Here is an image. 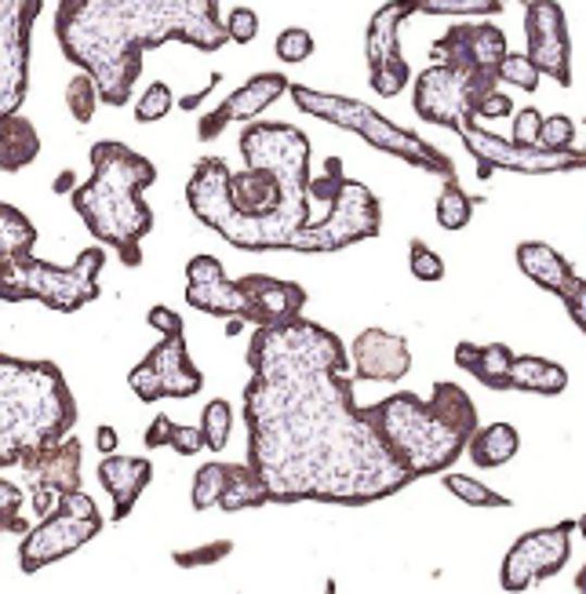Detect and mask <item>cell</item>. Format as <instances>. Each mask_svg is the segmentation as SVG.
<instances>
[{"label":"cell","instance_id":"cell-48","mask_svg":"<svg viewBox=\"0 0 586 594\" xmlns=\"http://www.w3.org/2000/svg\"><path fill=\"white\" fill-rule=\"evenodd\" d=\"M146 325L157 329V332H161V336H179V332H183V318L175 314L172 307L157 304V307L146 310Z\"/></svg>","mask_w":586,"mask_h":594},{"label":"cell","instance_id":"cell-46","mask_svg":"<svg viewBox=\"0 0 586 594\" xmlns=\"http://www.w3.org/2000/svg\"><path fill=\"white\" fill-rule=\"evenodd\" d=\"M539 128H543V113L536 107H525V110H514V135L510 143L514 146H525V150H539Z\"/></svg>","mask_w":586,"mask_h":594},{"label":"cell","instance_id":"cell-9","mask_svg":"<svg viewBox=\"0 0 586 594\" xmlns=\"http://www.w3.org/2000/svg\"><path fill=\"white\" fill-rule=\"evenodd\" d=\"M412 107L419 121L437 128H459L470 121H496L514 117V102L499 91V77H470L445 66H426L415 77Z\"/></svg>","mask_w":586,"mask_h":594},{"label":"cell","instance_id":"cell-41","mask_svg":"<svg viewBox=\"0 0 586 594\" xmlns=\"http://www.w3.org/2000/svg\"><path fill=\"white\" fill-rule=\"evenodd\" d=\"M496 77H499V85L521 88V91H528V96L539 88V73H536V66H532V62H528L525 55H514V51H510V55L499 62Z\"/></svg>","mask_w":586,"mask_h":594},{"label":"cell","instance_id":"cell-53","mask_svg":"<svg viewBox=\"0 0 586 594\" xmlns=\"http://www.w3.org/2000/svg\"><path fill=\"white\" fill-rule=\"evenodd\" d=\"M77 172H73V169H66V172H59L55 175V183H51V190H55V194H73V190H77Z\"/></svg>","mask_w":586,"mask_h":594},{"label":"cell","instance_id":"cell-37","mask_svg":"<svg viewBox=\"0 0 586 594\" xmlns=\"http://www.w3.org/2000/svg\"><path fill=\"white\" fill-rule=\"evenodd\" d=\"M412 8L426 15H499L502 0H412Z\"/></svg>","mask_w":586,"mask_h":594},{"label":"cell","instance_id":"cell-47","mask_svg":"<svg viewBox=\"0 0 586 594\" xmlns=\"http://www.w3.org/2000/svg\"><path fill=\"white\" fill-rule=\"evenodd\" d=\"M226 270L215 256H194L186 263V285H212V281H223Z\"/></svg>","mask_w":586,"mask_h":594},{"label":"cell","instance_id":"cell-45","mask_svg":"<svg viewBox=\"0 0 586 594\" xmlns=\"http://www.w3.org/2000/svg\"><path fill=\"white\" fill-rule=\"evenodd\" d=\"M223 29H226V40L251 45V40L259 37V12H255V8H229Z\"/></svg>","mask_w":586,"mask_h":594},{"label":"cell","instance_id":"cell-20","mask_svg":"<svg viewBox=\"0 0 586 594\" xmlns=\"http://www.w3.org/2000/svg\"><path fill=\"white\" fill-rule=\"evenodd\" d=\"M280 96H288L285 73H255V77L245 81V85L234 91V96H226L223 102H219L212 113H204L201 124H197V139L212 143L229 128V124L263 117V110L274 107Z\"/></svg>","mask_w":586,"mask_h":594},{"label":"cell","instance_id":"cell-14","mask_svg":"<svg viewBox=\"0 0 586 594\" xmlns=\"http://www.w3.org/2000/svg\"><path fill=\"white\" fill-rule=\"evenodd\" d=\"M128 387L139 401H161V398H194L204 387V372L190 361L183 332L164 336L146 358L128 372Z\"/></svg>","mask_w":586,"mask_h":594},{"label":"cell","instance_id":"cell-44","mask_svg":"<svg viewBox=\"0 0 586 594\" xmlns=\"http://www.w3.org/2000/svg\"><path fill=\"white\" fill-rule=\"evenodd\" d=\"M226 555H234V544H229V540H215V544L175 550L172 561H175V566H183V569H197V566H215V561H223Z\"/></svg>","mask_w":586,"mask_h":594},{"label":"cell","instance_id":"cell-38","mask_svg":"<svg viewBox=\"0 0 586 594\" xmlns=\"http://www.w3.org/2000/svg\"><path fill=\"white\" fill-rule=\"evenodd\" d=\"M575 143V121L569 113H553V117H543V128H539V150L543 153H564L572 150Z\"/></svg>","mask_w":586,"mask_h":594},{"label":"cell","instance_id":"cell-31","mask_svg":"<svg viewBox=\"0 0 586 594\" xmlns=\"http://www.w3.org/2000/svg\"><path fill=\"white\" fill-rule=\"evenodd\" d=\"M34 245H37V226L29 223V215L18 212L15 205L0 201V259L29 256Z\"/></svg>","mask_w":586,"mask_h":594},{"label":"cell","instance_id":"cell-34","mask_svg":"<svg viewBox=\"0 0 586 594\" xmlns=\"http://www.w3.org/2000/svg\"><path fill=\"white\" fill-rule=\"evenodd\" d=\"M441 485L452 493L456 499H463L470 507H510V499L496 493V488H488L485 482H477V478H466V474H445Z\"/></svg>","mask_w":586,"mask_h":594},{"label":"cell","instance_id":"cell-15","mask_svg":"<svg viewBox=\"0 0 586 594\" xmlns=\"http://www.w3.org/2000/svg\"><path fill=\"white\" fill-rule=\"evenodd\" d=\"M579 522H561L550 529L525 533L514 547L507 550L499 569L502 591H532L536 583L558 577L572 558V533Z\"/></svg>","mask_w":586,"mask_h":594},{"label":"cell","instance_id":"cell-3","mask_svg":"<svg viewBox=\"0 0 586 594\" xmlns=\"http://www.w3.org/2000/svg\"><path fill=\"white\" fill-rule=\"evenodd\" d=\"M219 0H59L55 40L88 73L99 102L124 107L153 48L190 45L204 55L226 48Z\"/></svg>","mask_w":586,"mask_h":594},{"label":"cell","instance_id":"cell-30","mask_svg":"<svg viewBox=\"0 0 586 594\" xmlns=\"http://www.w3.org/2000/svg\"><path fill=\"white\" fill-rule=\"evenodd\" d=\"M270 504V493L266 485L259 482V474L251 471L248 463H229V474H226V485L219 493V510L234 515V510H248V507H263Z\"/></svg>","mask_w":586,"mask_h":594},{"label":"cell","instance_id":"cell-50","mask_svg":"<svg viewBox=\"0 0 586 594\" xmlns=\"http://www.w3.org/2000/svg\"><path fill=\"white\" fill-rule=\"evenodd\" d=\"M172 431H175L172 416H153L150 426H146V434H142L146 449H164V445L172 442Z\"/></svg>","mask_w":586,"mask_h":594},{"label":"cell","instance_id":"cell-42","mask_svg":"<svg viewBox=\"0 0 586 594\" xmlns=\"http://www.w3.org/2000/svg\"><path fill=\"white\" fill-rule=\"evenodd\" d=\"M408 270L419 281H441L445 277V259L434 252L426 242H412L408 245Z\"/></svg>","mask_w":586,"mask_h":594},{"label":"cell","instance_id":"cell-6","mask_svg":"<svg viewBox=\"0 0 586 594\" xmlns=\"http://www.w3.org/2000/svg\"><path fill=\"white\" fill-rule=\"evenodd\" d=\"M375 442L383 445L386 456L412 478H431L452 471L459 456L466 453V442L456 431L437 420L431 401H423L412 391H397L390 398L364 405Z\"/></svg>","mask_w":586,"mask_h":594},{"label":"cell","instance_id":"cell-49","mask_svg":"<svg viewBox=\"0 0 586 594\" xmlns=\"http://www.w3.org/2000/svg\"><path fill=\"white\" fill-rule=\"evenodd\" d=\"M172 445L179 456H197L204 449V434H201V426H183V423H175V431H172Z\"/></svg>","mask_w":586,"mask_h":594},{"label":"cell","instance_id":"cell-2","mask_svg":"<svg viewBox=\"0 0 586 594\" xmlns=\"http://www.w3.org/2000/svg\"><path fill=\"white\" fill-rule=\"evenodd\" d=\"M245 169L229 172L223 158H201L186 183V205L197 223L240 252H285L310 226V139L296 124H248L240 132Z\"/></svg>","mask_w":586,"mask_h":594},{"label":"cell","instance_id":"cell-33","mask_svg":"<svg viewBox=\"0 0 586 594\" xmlns=\"http://www.w3.org/2000/svg\"><path fill=\"white\" fill-rule=\"evenodd\" d=\"M197 426H201V434H204V449L223 453L229 445V434H234V405H229L226 398L208 401Z\"/></svg>","mask_w":586,"mask_h":594},{"label":"cell","instance_id":"cell-23","mask_svg":"<svg viewBox=\"0 0 586 594\" xmlns=\"http://www.w3.org/2000/svg\"><path fill=\"white\" fill-rule=\"evenodd\" d=\"M80 456H84L80 442L66 434L62 442L26 456V460L18 463V471L26 474V485H40V488H51V493L66 496L80 488Z\"/></svg>","mask_w":586,"mask_h":594},{"label":"cell","instance_id":"cell-28","mask_svg":"<svg viewBox=\"0 0 586 594\" xmlns=\"http://www.w3.org/2000/svg\"><path fill=\"white\" fill-rule=\"evenodd\" d=\"M521 449V434L518 426L510 423H488V426H477L466 442V453L481 471H496V467H507L510 460L518 456Z\"/></svg>","mask_w":586,"mask_h":594},{"label":"cell","instance_id":"cell-16","mask_svg":"<svg viewBox=\"0 0 586 594\" xmlns=\"http://www.w3.org/2000/svg\"><path fill=\"white\" fill-rule=\"evenodd\" d=\"M408 15H415L412 0H390L369 18V37H364V55H369V85L375 96L397 99L412 81V70L401 55V37L397 29Z\"/></svg>","mask_w":586,"mask_h":594},{"label":"cell","instance_id":"cell-21","mask_svg":"<svg viewBox=\"0 0 586 594\" xmlns=\"http://www.w3.org/2000/svg\"><path fill=\"white\" fill-rule=\"evenodd\" d=\"M353 376L369 383H401L412 369L408 339L386 329H364L350 347Z\"/></svg>","mask_w":586,"mask_h":594},{"label":"cell","instance_id":"cell-5","mask_svg":"<svg viewBox=\"0 0 586 594\" xmlns=\"http://www.w3.org/2000/svg\"><path fill=\"white\" fill-rule=\"evenodd\" d=\"M77 423V398L48 358L0 354V471L62 442Z\"/></svg>","mask_w":586,"mask_h":594},{"label":"cell","instance_id":"cell-10","mask_svg":"<svg viewBox=\"0 0 586 594\" xmlns=\"http://www.w3.org/2000/svg\"><path fill=\"white\" fill-rule=\"evenodd\" d=\"M102 533V515L84 488L77 493H66L59 499V507L51 510L48 518L23 533V544H18V569L26 572H40L51 561H62L70 555H77L84 544H91Z\"/></svg>","mask_w":586,"mask_h":594},{"label":"cell","instance_id":"cell-7","mask_svg":"<svg viewBox=\"0 0 586 594\" xmlns=\"http://www.w3.org/2000/svg\"><path fill=\"white\" fill-rule=\"evenodd\" d=\"M288 96L302 113H310V117H321V121L335 124V128H347L353 135H361V139L375 146V150L394 153V158L408 161L419 172H434V175H441L445 183L456 180V164L445 150H437V146L426 143L423 135L408 132L401 124H394L390 117H383V113L369 107V102L350 99V96H332V91H313L307 85H288Z\"/></svg>","mask_w":586,"mask_h":594},{"label":"cell","instance_id":"cell-39","mask_svg":"<svg viewBox=\"0 0 586 594\" xmlns=\"http://www.w3.org/2000/svg\"><path fill=\"white\" fill-rule=\"evenodd\" d=\"M172 107H175L172 88H167L164 81H153V85L146 88V96H139V102H135V121H142V124L164 121L167 113H172Z\"/></svg>","mask_w":586,"mask_h":594},{"label":"cell","instance_id":"cell-18","mask_svg":"<svg viewBox=\"0 0 586 594\" xmlns=\"http://www.w3.org/2000/svg\"><path fill=\"white\" fill-rule=\"evenodd\" d=\"M507 55V34L496 23H459L431 48L434 66L470 73V77H496L499 62Z\"/></svg>","mask_w":586,"mask_h":594},{"label":"cell","instance_id":"cell-36","mask_svg":"<svg viewBox=\"0 0 586 594\" xmlns=\"http://www.w3.org/2000/svg\"><path fill=\"white\" fill-rule=\"evenodd\" d=\"M66 110L73 113V121H77V124H88L91 117H96L99 88H96V81H91L88 73H77V77L66 85Z\"/></svg>","mask_w":586,"mask_h":594},{"label":"cell","instance_id":"cell-43","mask_svg":"<svg viewBox=\"0 0 586 594\" xmlns=\"http://www.w3.org/2000/svg\"><path fill=\"white\" fill-rule=\"evenodd\" d=\"M313 55V37L310 29L302 26H288L285 34L277 37V59L288 62V66H296V62H307Z\"/></svg>","mask_w":586,"mask_h":594},{"label":"cell","instance_id":"cell-25","mask_svg":"<svg viewBox=\"0 0 586 594\" xmlns=\"http://www.w3.org/2000/svg\"><path fill=\"white\" fill-rule=\"evenodd\" d=\"M510 361H514V350H510L507 343H485V347H477V343H459L456 347V364L488 391H507Z\"/></svg>","mask_w":586,"mask_h":594},{"label":"cell","instance_id":"cell-29","mask_svg":"<svg viewBox=\"0 0 586 594\" xmlns=\"http://www.w3.org/2000/svg\"><path fill=\"white\" fill-rule=\"evenodd\" d=\"M431 409L437 412V420H441L448 431H456L463 442H470V434L477 431V405L459 383H434Z\"/></svg>","mask_w":586,"mask_h":594},{"label":"cell","instance_id":"cell-51","mask_svg":"<svg viewBox=\"0 0 586 594\" xmlns=\"http://www.w3.org/2000/svg\"><path fill=\"white\" fill-rule=\"evenodd\" d=\"M117 445H121L117 426H99V431H96V449L102 456H113V453H117Z\"/></svg>","mask_w":586,"mask_h":594},{"label":"cell","instance_id":"cell-1","mask_svg":"<svg viewBox=\"0 0 586 594\" xmlns=\"http://www.w3.org/2000/svg\"><path fill=\"white\" fill-rule=\"evenodd\" d=\"M248 369V467L270 504L364 507L412 482L375 442L347 376L350 350L332 329L307 318L255 329Z\"/></svg>","mask_w":586,"mask_h":594},{"label":"cell","instance_id":"cell-17","mask_svg":"<svg viewBox=\"0 0 586 594\" xmlns=\"http://www.w3.org/2000/svg\"><path fill=\"white\" fill-rule=\"evenodd\" d=\"M525 55L539 77H553L561 88H572V37L561 4L532 0L525 4Z\"/></svg>","mask_w":586,"mask_h":594},{"label":"cell","instance_id":"cell-4","mask_svg":"<svg viewBox=\"0 0 586 594\" xmlns=\"http://www.w3.org/2000/svg\"><path fill=\"white\" fill-rule=\"evenodd\" d=\"M88 158V183L70 194L73 212L80 215L88 234L102 242V248H117L124 267H139L142 242L153 231V208L142 197L157 183L153 161L113 139L96 143Z\"/></svg>","mask_w":586,"mask_h":594},{"label":"cell","instance_id":"cell-40","mask_svg":"<svg viewBox=\"0 0 586 594\" xmlns=\"http://www.w3.org/2000/svg\"><path fill=\"white\" fill-rule=\"evenodd\" d=\"M23 507H26L23 488L0 478V522H4V533H18V536L29 533V522L23 518Z\"/></svg>","mask_w":586,"mask_h":594},{"label":"cell","instance_id":"cell-27","mask_svg":"<svg viewBox=\"0 0 586 594\" xmlns=\"http://www.w3.org/2000/svg\"><path fill=\"white\" fill-rule=\"evenodd\" d=\"M40 158V132L37 124L15 113V117L0 121V172L15 175L29 169Z\"/></svg>","mask_w":586,"mask_h":594},{"label":"cell","instance_id":"cell-35","mask_svg":"<svg viewBox=\"0 0 586 594\" xmlns=\"http://www.w3.org/2000/svg\"><path fill=\"white\" fill-rule=\"evenodd\" d=\"M229 463H204L201 471H194V488H190V504L194 510H212L219 504V493L226 485Z\"/></svg>","mask_w":586,"mask_h":594},{"label":"cell","instance_id":"cell-24","mask_svg":"<svg viewBox=\"0 0 586 594\" xmlns=\"http://www.w3.org/2000/svg\"><path fill=\"white\" fill-rule=\"evenodd\" d=\"M99 482L113 499V522H124L132 515L139 496L146 493V485L153 482V463L142 460V456H102L99 463Z\"/></svg>","mask_w":586,"mask_h":594},{"label":"cell","instance_id":"cell-13","mask_svg":"<svg viewBox=\"0 0 586 594\" xmlns=\"http://www.w3.org/2000/svg\"><path fill=\"white\" fill-rule=\"evenodd\" d=\"M459 139H463L466 153L477 161V175L488 180L491 172H518V175H553V172H579L586 169V153L564 150V153H543V150H525L510 139H499L481 124H459Z\"/></svg>","mask_w":586,"mask_h":594},{"label":"cell","instance_id":"cell-54","mask_svg":"<svg viewBox=\"0 0 586 594\" xmlns=\"http://www.w3.org/2000/svg\"><path fill=\"white\" fill-rule=\"evenodd\" d=\"M223 332H226L229 339H234V336H240V332H245V321H237V318H226V329H223Z\"/></svg>","mask_w":586,"mask_h":594},{"label":"cell","instance_id":"cell-55","mask_svg":"<svg viewBox=\"0 0 586 594\" xmlns=\"http://www.w3.org/2000/svg\"><path fill=\"white\" fill-rule=\"evenodd\" d=\"M0 533H4V522H0Z\"/></svg>","mask_w":586,"mask_h":594},{"label":"cell","instance_id":"cell-26","mask_svg":"<svg viewBox=\"0 0 586 594\" xmlns=\"http://www.w3.org/2000/svg\"><path fill=\"white\" fill-rule=\"evenodd\" d=\"M569 387V369L558 361L536 358V354H514L507 372V391H525V394H543V398H553V394H564Z\"/></svg>","mask_w":586,"mask_h":594},{"label":"cell","instance_id":"cell-22","mask_svg":"<svg viewBox=\"0 0 586 594\" xmlns=\"http://www.w3.org/2000/svg\"><path fill=\"white\" fill-rule=\"evenodd\" d=\"M237 285L245 288L251 299V325L255 329L288 325V321L302 318V310H307V288L296 285V281H280L270 274H245L237 277Z\"/></svg>","mask_w":586,"mask_h":594},{"label":"cell","instance_id":"cell-52","mask_svg":"<svg viewBox=\"0 0 586 594\" xmlns=\"http://www.w3.org/2000/svg\"><path fill=\"white\" fill-rule=\"evenodd\" d=\"M219 81H223V77H219V73H212V77H208V85H204V91H194V96H183V99H179V110H197V107L204 102L208 91H212V88L219 85Z\"/></svg>","mask_w":586,"mask_h":594},{"label":"cell","instance_id":"cell-11","mask_svg":"<svg viewBox=\"0 0 586 594\" xmlns=\"http://www.w3.org/2000/svg\"><path fill=\"white\" fill-rule=\"evenodd\" d=\"M383 231V205L369 186L358 180H342L339 194L332 201V212L324 223L307 226L288 242L285 252H302V256H324V252H339L358 242H372Z\"/></svg>","mask_w":586,"mask_h":594},{"label":"cell","instance_id":"cell-8","mask_svg":"<svg viewBox=\"0 0 586 594\" xmlns=\"http://www.w3.org/2000/svg\"><path fill=\"white\" fill-rule=\"evenodd\" d=\"M102 267H107V248L102 245L84 248L73 267L45 263L34 252L18 259H0V299L4 304L37 299V304H45L55 314H77L80 307L96 304L102 296Z\"/></svg>","mask_w":586,"mask_h":594},{"label":"cell","instance_id":"cell-19","mask_svg":"<svg viewBox=\"0 0 586 594\" xmlns=\"http://www.w3.org/2000/svg\"><path fill=\"white\" fill-rule=\"evenodd\" d=\"M518 267L528 281H536L539 288L561 296V304L569 307L575 329H586V281L561 252H553L547 242H521L518 245Z\"/></svg>","mask_w":586,"mask_h":594},{"label":"cell","instance_id":"cell-12","mask_svg":"<svg viewBox=\"0 0 586 594\" xmlns=\"http://www.w3.org/2000/svg\"><path fill=\"white\" fill-rule=\"evenodd\" d=\"M45 0H0V121L15 117L29 91V45Z\"/></svg>","mask_w":586,"mask_h":594},{"label":"cell","instance_id":"cell-32","mask_svg":"<svg viewBox=\"0 0 586 594\" xmlns=\"http://www.w3.org/2000/svg\"><path fill=\"white\" fill-rule=\"evenodd\" d=\"M474 205H477V197H470L456 180H448L445 190L437 194V226H441V231H452V234L463 231L470 219H474Z\"/></svg>","mask_w":586,"mask_h":594}]
</instances>
